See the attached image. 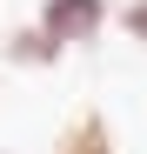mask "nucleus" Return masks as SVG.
Listing matches in <instances>:
<instances>
[{
	"label": "nucleus",
	"mask_w": 147,
	"mask_h": 154,
	"mask_svg": "<svg viewBox=\"0 0 147 154\" xmlns=\"http://www.w3.org/2000/svg\"><path fill=\"white\" fill-rule=\"evenodd\" d=\"M114 27L127 34L134 47H147V0H120V7H114Z\"/></svg>",
	"instance_id": "20e7f679"
},
{
	"label": "nucleus",
	"mask_w": 147,
	"mask_h": 154,
	"mask_svg": "<svg viewBox=\"0 0 147 154\" xmlns=\"http://www.w3.org/2000/svg\"><path fill=\"white\" fill-rule=\"evenodd\" d=\"M0 60H7V67H27V74H47V67H60L67 54L54 47V34H47L40 20H20V27H7V40H0Z\"/></svg>",
	"instance_id": "f03ea898"
},
{
	"label": "nucleus",
	"mask_w": 147,
	"mask_h": 154,
	"mask_svg": "<svg viewBox=\"0 0 147 154\" xmlns=\"http://www.w3.org/2000/svg\"><path fill=\"white\" fill-rule=\"evenodd\" d=\"M0 87H7V74H0Z\"/></svg>",
	"instance_id": "39448f33"
},
{
	"label": "nucleus",
	"mask_w": 147,
	"mask_h": 154,
	"mask_svg": "<svg viewBox=\"0 0 147 154\" xmlns=\"http://www.w3.org/2000/svg\"><path fill=\"white\" fill-rule=\"evenodd\" d=\"M54 154H120V134L107 127L100 107H80V114H67V121H60Z\"/></svg>",
	"instance_id": "7ed1b4c3"
},
{
	"label": "nucleus",
	"mask_w": 147,
	"mask_h": 154,
	"mask_svg": "<svg viewBox=\"0 0 147 154\" xmlns=\"http://www.w3.org/2000/svg\"><path fill=\"white\" fill-rule=\"evenodd\" d=\"M34 20L54 34L60 54H80V47H94V40L114 27V0H40Z\"/></svg>",
	"instance_id": "f257e3e1"
}]
</instances>
